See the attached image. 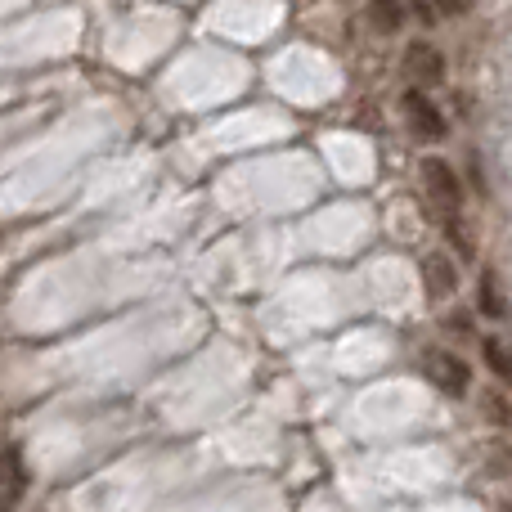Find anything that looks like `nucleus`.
I'll return each mask as SVG.
<instances>
[{
  "mask_svg": "<svg viewBox=\"0 0 512 512\" xmlns=\"http://www.w3.org/2000/svg\"><path fill=\"white\" fill-rule=\"evenodd\" d=\"M423 373L436 391H445V396H468L472 373L454 351H423Z\"/></svg>",
  "mask_w": 512,
  "mask_h": 512,
  "instance_id": "obj_2",
  "label": "nucleus"
},
{
  "mask_svg": "<svg viewBox=\"0 0 512 512\" xmlns=\"http://www.w3.org/2000/svg\"><path fill=\"white\" fill-rule=\"evenodd\" d=\"M481 355H486V364L499 373V378L512 382V351L499 342V337H486V342H481Z\"/></svg>",
  "mask_w": 512,
  "mask_h": 512,
  "instance_id": "obj_8",
  "label": "nucleus"
},
{
  "mask_svg": "<svg viewBox=\"0 0 512 512\" xmlns=\"http://www.w3.org/2000/svg\"><path fill=\"white\" fill-rule=\"evenodd\" d=\"M423 288H427V297H450L454 288H459V274H454V261L450 256H441V252H432L423 261Z\"/></svg>",
  "mask_w": 512,
  "mask_h": 512,
  "instance_id": "obj_5",
  "label": "nucleus"
},
{
  "mask_svg": "<svg viewBox=\"0 0 512 512\" xmlns=\"http://www.w3.org/2000/svg\"><path fill=\"white\" fill-rule=\"evenodd\" d=\"M504 512H512V504H508V508H504Z\"/></svg>",
  "mask_w": 512,
  "mask_h": 512,
  "instance_id": "obj_11",
  "label": "nucleus"
},
{
  "mask_svg": "<svg viewBox=\"0 0 512 512\" xmlns=\"http://www.w3.org/2000/svg\"><path fill=\"white\" fill-rule=\"evenodd\" d=\"M405 122L418 140H445V117L423 90H409L405 95Z\"/></svg>",
  "mask_w": 512,
  "mask_h": 512,
  "instance_id": "obj_3",
  "label": "nucleus"
},
{
  "mask_svg": "<svg viewBox=\"0 0 512 512\" xmlns=\"http://www.w3.org/2000/svg\"><path fill=\"white\" fill-rule=\"evenodd\" d=\"M423 185H427V198H432V207L445 216V225L459 216V176H454V167L445 158H423Z\"/></svg>",
  "mask_w": 512,
  "mask_h": 512,
  "instance_id": "obj_1",
  "label": "nucleus"
},
{
  "mask_svg": "<svg viewBox=\"0 0 512 512\" xmlns=\"http://www.w3.org/2000/svg\"><path fill=\"white\" fill-rule=\"evenodd\" d=\"M481 315H504V301H499V292H495V279H481Z\"/></svg>",
  "mask_w": 512,
  "mask_h": 512,
  "instance_id": "obj_9",
  "label": "nucleus"
},
{
  "mask_svg": "<svg viewBox=\"0 0 512 512\" xmlns=\"http://www.w3.org/2000/svg\"><path fill=\"white\" fill-rule=\"evenodd\" d=\"M436 9H441V14H468L472 0H436Z\"/></svg>",
  "mask_w": 512,
  "mask_h": 512,
  "instance_id": "obj_10",
  "label": "nucleus"
},
{
  "mask_svg": "<svg viewBox=\"0 0 512 512\" xmlns=\"http://www.w3.org/2000/svg\"><path fill=\"white\" fill-rule=\"evenodd\" d=\"M23 499V463L18 450H0V512H14Z\"/></svg>",
  "mask_w": 512,
  "mask_h": 512,
  "instance_id": "obj_6",
  "label": "nucleus"
},
{
  "mask_svg": "<svg viewBox=\"0 0 512 512\" xmlns=\"http://www.w3.org/2000/svg\"><path fill=\"white\" fill-rule=\"evenodd\" d=\"M405 72H409V81H414V90L436 86V81L445 77L441 50H436V45H427V41H414V45L405 50Z\"/></svg>",
  "mask_w": 512,
  "mask_h": 512,
  "instance_id": "obj_4",
  "label": "nucleus"
},
{
  "mask_svg": "<svg viewBox=\"0 0 512 512\" xmlns=\"http://www.w3.org/2000/svg\"><path fill=\"white\" fill-rule=\"evenodd\" d=\"M369 18H373V27H378V32H396V27L405 23V9H400V0H373Z\"/></svg>",
  "mask_w": 512,
  "mask_h": 512,
  "instance_id": "obj_7",
  "label": "nucleus"
}]
</instances>
